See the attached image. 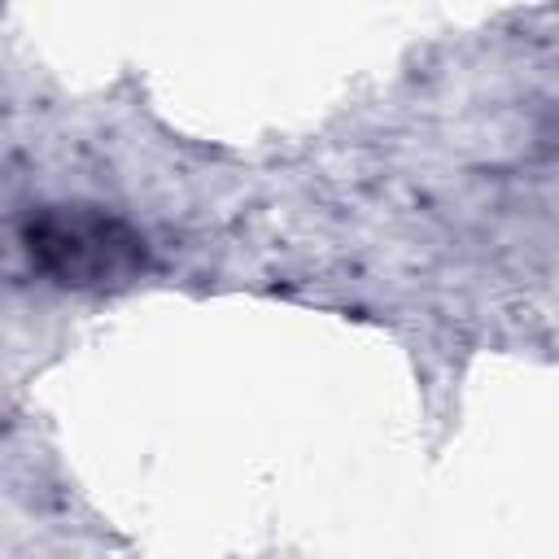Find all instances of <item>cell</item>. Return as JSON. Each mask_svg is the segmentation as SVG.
I'll return each instance as SVG.
<instances>
[{
  "label": "cell",
  "mask_w": 559,
  "mask_h": 559,
  "mask_svg": "<svg viewBox=\"0 0 559 559\" xmlns=\"http://www.w3.org/2000/svg\"><path fill=\"white\" fill-rule=\"evenodd\" d=\"M22 253L35 275L61 288H114L148 266L144 236L100 205H39L22 223Z\"/></svg>",
  "instance_id": "obj_1"
}]
</instances>
